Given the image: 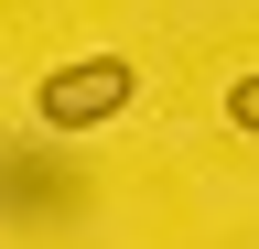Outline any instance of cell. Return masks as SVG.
<instances>
[{
    "label": "cell",
    "instance_id": "6da1fadb",
    "mask_svg": "<svg viewBox=\"0 0 259 249\" xmlns=\"http://www.w3.org/2000/svg\"><path fill=\"white\" fill-rule=\"evenodd\" d=\"M119 109H130V65H119V54L54 65L44 87H32V119H44V130H108Z\"/></svg>",
    "mask_w": 259,
    "mask_h": 249
},
{
    "label": "cell",
    "instance_id": "7a4b0ae2",
    "mask_svg": "<svg viewBox=\"0 0 259 249\" xmlns=\"http://www.w3.org/2000/svg\"><path fill=\"white\" fill-rule=\"evenodd\" d=\"M227 119H238V130L259 141V76H238V87H227Z\"/></svg>",
    "mask_w": 259,
    "mask_h": 249
}]
</instances>
